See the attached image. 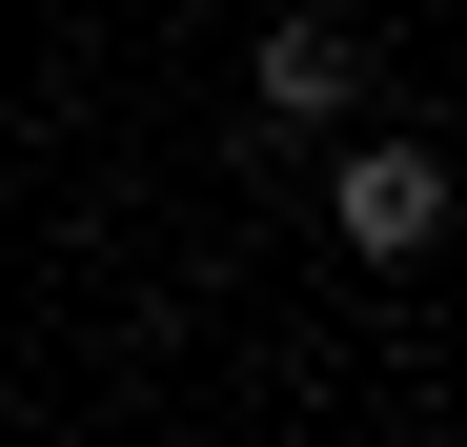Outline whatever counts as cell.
Here are the masks:
<instances>
[{
    "mask_svg": "<svg viewBox=\"0 0 467 447\" xmlns=\"http://www.w3.org/2000/svg\"><path fill=\"white\" fill-rule=\"evenodd\" d=\"M244 82H265V122H346V102H366V21H326V0H285Z\"/></svg>",
    "mask_w": 467,
    "mask_h": 447,
    "instance_id": "obj_2",
    "label": "cell"
},
{
    "mask_svg": "<svg viewBox=\"0 0 467 447\" xmlns=\"http://www.w3.org/2000/svg\"><path fill=\"white\" fill-rule=\"evenodd\" d=\"M326 224H346V265H427L447 244V142H346Z\"/></svg>",
    "mask_w": 467,
    "mask_h": 447,
    "instance_id": "obj_1",
    "label": "cell"
}]
</instances>
